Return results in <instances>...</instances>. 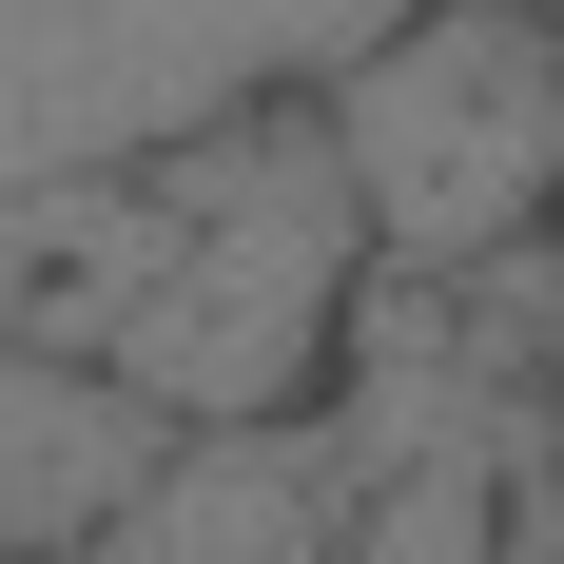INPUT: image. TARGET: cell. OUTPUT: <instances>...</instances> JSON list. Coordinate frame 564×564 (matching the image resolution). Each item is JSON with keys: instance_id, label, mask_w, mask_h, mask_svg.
<instances>
[{"instance_id": "obj_1", "label": "cell", "mask_w": 564, "mask_h": 564, "mask_svg": "<svg viewBox=\"0 0 564 564\" xmlns=\"http://www.w3.org/2000/svg\"><path fill=\"white\" fill-rule=\"evenodd\" d=\"M370 273L390 253H370V195L332 156V98H253V117L156 137V156L0 195V332L156 390L175 429H292L350 370Z\"/></svg>"}, {"instance_id": "obj_2", "label": "cell", "mask_w": 564, "mask_h": 564, "mask_svg": "<svg viewBox=\"0 0 564 564\" xmlns=\"http://www.w3.org/2000/svg\"><path fill=\"white\" fill-rule=\"evenodd\" d=\"M332 156L390 273H507L564 234V0H429L332 78Z\"/></svg>"}, {"instance_id": "obj_3", "label": "cell", "mask_w": 564, "mask_h": 564, "mask_svg": "<svg viewBox=\"0 0 564 564\" xmlns=\"http://www.w3.org/2000/svg\"><path fill=\"white\" fill-rule=\"evenodd\" d=\"M390 20L429 0H0V195L156 156L253 98H332Z\"/></svg>"}, {"instance_id": "obj_4", "label": "cell", "mask_w": 564, "mask_h": 564, "mask_svg": "<svg viewBox=\"0 0 564 564\" xmlns=\"http://www.w3.org/2000/svg\"><path fill=\"white\" fill-rule=\"evenodd\" d=\"M175 429L156 390H117V370H78V350H20L0 332V564H78L117 545V525L175 487Z\"/></svg>"}]
</instances>
